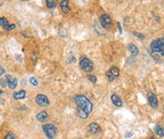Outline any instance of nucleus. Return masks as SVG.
<instances>
[{
    "instance_id": "obj_3",
    "label": "nucleus",
    "mask_w": 164,
    "mask_h": 139,
    "mask_svg": "<svg viewBox=\"0 0 164 139\" xmlns=\"http://www.w3.org/2000/svg\"><path fill=\"white\" fill-rule=\"evenodd\" d=\"M42 128H43V131H44L45 134L47 136V138H55L57 135V133H58V130H57L56 126H54L52 123L44 124L42 126Z\"/></svg>"
},
{
    "instance_id": "obj_25",
    "label": "nucleus",
    "mask_w": 164,
    "mask_h": 139,
    "mask_svg": "<svg viewBox=\"0 0 164 139\" xmlns=\"http://www.w3.org/2000/svg\"><path fill=\"white\" fill-rule=\"evenodd\" d=\"M4 73H5V70H4V68H2V67H0V77L3 75Z\"/></svg>"
},
{
    "instance_id": "obj_6",
    "label": "nucleus",
    "mask_w": 164,
    "mask_h": 139,
    "mask_svg": "<svg viewBox=\"0 0 164 139\" xmlns=\"http://www.w3.org/2000/svg\"><path fill=\"white\" fill-rule=\"evenodd\" d=\"M0 26L3 30L7 31H11L16 28V25L15 24L9 23L7 19L4 18V17H1L0 18Z\"/></svg>"
},
{
    "instance_id": "obj_5",
    "label": "nucleus",
    "mask_w": 164,
    "mask_h": 139,
    "mask_svg": "<svg viewBox=\"0 0 164 139\" xmlns=\"http://www.w3.org/2000/svg\"><path fill=\"white\" fill-rule=\"evenodd\" d=\"M99 22L103 28L105 30L110 29L113 26V20L108 14H102L99 18Z\"/></svg>"
},
{
    "instance_id": "obj_8",
    "label": "nucleus",
    "mask_w": 164,
    "mask_h": 139,
    "mask_svg": "<svg viewBox=\"0 0 164 139\" xmlns=\"http://www.w3.org/2000/svg\"><path fill=\"white\" fill-rule=\"evenodd\" d=\"M120 74V71H119L118 68L117 67H112L110 68L109 70L107 72L106 76L108 78V80L110 81H113V80H115Z\"/></svg>"
},
{
    "instance_id": "obj_10",
    "label": "nucleus",
    "mask_w": 164,
    "mask_h": 139,
    "mask_svg": "<svg viewBox=\"0 0 164 139\" xmlns=\"http://www.w3.org/2000/svg\"><path fill=\"white\" fill-rule=\"evenodd\" d=\"M6 80L7 86L10 89H15L17 86V79L15 77H12L10 75H6Z\"/></svg>"
},
{
    "instance_id": "obj_11",
    "label": "nucleus",
    "mask_w": 164,
    "mask_h": 139,
    "mask_svg": "<svg viewBox=\"0 0 164 139\" xmlns=\"http://www.w3.org/2000/svg\"><path fill=\"white\" fill-rule=\"evenodd\" d=\"M88 131L92 133L93 135H97L100 132V127L96 123H92L88 126Z\"/></svg>"
},
{
    "instance_id": "obj_27",
    "label": "nucleus",
    "mask_w": 164,
    "mask_h": 139,
    "mask_svg": "<svg viewBox=\"0 0 164 139\" xmlns=\"http://www.w3.org/2000/svg\"><path fill=\"white\" fill-rule=\"evenodd\" d=\"M21 1H23V2H24V1H28V0H21Z\"/></svg>"
},
{
    "instance_id": "obj_23",
    "label": "nucleus",
    "mask_w": 164,
    "mask_h": 139,
    "mask_svg": "<svg viewBox=\"0 0 164 139\" xmlns=\"http://www.w3.org/2000/svg\"><path fill=\"white\" fill-rule=\"evenodd\" d=\"M133 35H136V37H138V38H140V39H144V35H143V34H140V33H139V32L133 31Z\"/></svg>"
},
{
    "instance_id": "obj_15",
    "label": "nucleus",
    "mask_w": 164,
    "mask_h": 139,
    "mask_svg": "<svg viewBox=\"0 0 164 139\" xmlns=\"http://www.w3.org/2000/svg\"><path fill=\"white\" fill-rule=\"evenodd\" d=\"M26 92L25 90H21L19 92L13 93V98L15 100H22L26 97Z\"/></svg>"
},
{
    "instance_id": "obj_17",
    "label": "nucleus",
    "mask_w": 164,
    "mask_h": 139,
    "mask_svg": "<svg viewBox=\"0 0 164 139\" xmlns=\"http://www.w3.org/2000/svg\"><path fill=\"white\" fill-rule=\"evenodd\" d=\"M45 3L48 8L53 9V8H55L57 7V0H46Z\"/></svg>"
},
{
    "instance_id": "obj_20",
    "label": "nucleus",
    "mask_w": 164,
    "mask_h": 139,
    "mask_svg": "<svg viewBox=\"0 0 164 139\" xmlns=\"http://www.w3.org/2000/svg\"><path fill=\"white\" fill-rule=\"evenodd\" d=\"M87 78L92 82V83H96L97 82V77L95 75L93 74H88L87 75Z\"/></svg>"
},
{
    "instance_id": "obj_21",
    "label": "nucleus",
    "mask_w": 164,
    "mask_h": 139,
    "mask_svg": "<svg viewBox=\"0 0 164 139\" xmlns=\"http://www.w3.org/2000/svg\"><path fill=\"white\" fill-rule=\"evenodd\" d=\"M5 139H15L16 138V135L15 133H12V132H9L7 135L5 136Z\"/></svg>"
},
{
    "instance_id": "obj_7",
    "label": "nucleus",
    "mask_w": 164,
    "mask_h": 139,
    "mask_svg": "<svg viewBox=\"0 0 164 139\" xmlns=\"http://www.w3.org/2000/svg\"><path fill=\"white\" fill-rule=\"evenodd\" d=\"M35 103L40 106H48L49 105V100L44 94H38L35 96Z\"/></svg>"
},
{
    "instance_id": "obj_2",
    "label": "nucleus",
    "mask_w": 164,
    "mask_h": 139,
    "mask_svg": "<svg viewBox=\"0 0 164 139\" xmlns=\"http://www.w3.org/2000/svg\"><path fill=\"white\" fill-rule=\"evenodd\" d=\"M150 49L153 52H160L161 55L164 56V41L163 37L159 38L157 40H154L152 41L150 45Z\"/></svg>"
},
{
    "instance_id": "obj_24",
    "label": "nucleus",
    "mask_w": 164,
    "mask_h": 139,
    "mask_svg": "<svg viewBox=\"0 0 164 139\" xmlns=\"http://www.w3.org/2000/svg\"><path fill=\"white\" fill-rule=\"evenodd\" d=\"M117 27H118V30H119V32H120V34H122V29H121V24L120 22H117Z\"/></svg>"
},
{
    "instance_id": "obj_26",
    "label": "nucleus",
    "mask_w": 164,
    "mask_h": 139,
    "mask_svg": "<svg viewBox=\"0 0 164 139\" xmlns=\"http://www.w3.org/2000/svg\"><path fill=\"white\" fill-rule=\"evenodd\" d=\"M3 91L0 90V95H3Z\"/></svg>"
},
{
    "instance_id": "obj_19",
    "label": "nucleus",
    "mask_w": 164,
    "mask_h": 139,
    "mask_svg": "<svg viewBox=\"0 0 164 139\" xmlns=\"http://www.w3.org/2000/svg\"><path fill=\"white\" fill-rule=\"evenodd\" d=\"M30 83L32 86H34V87H37V86L39 85V81L37 80V78L34 77H32L30 78Z\"/></svg>"
},
{
    "instance_id": "obj_16",
    "label": "nucleus",
    "mask_w": 164,
    "mask_h": 139,
    "mask_svg": "<svg viewBox=\"0 0 164 139\" xmlns=\"http://www.w3.org/2000/svg\"><path fill=\"white\" fill-rule=\"evenodd\" d=\"M128 49L133 56H137L139 54V49L135 44H130L128 45Z\"/></svg>"
},
{
    "instance_id": "obj_14",
    "label": "nucleus",
    "mask_w": 164,
    "mask_h": 139,
    "mask_svg": "<svg viewBox=\"0 0 164 139\" xmlns=\"http://www.w3.org/2000/svg\"><path fill=\"white\" fill-rule=\"evenodd\" d=\"M35 117L40 122H44L49 118V115L45 110H43V111H40V113H38Z\"/></svg>"
},
{
    "instance_id": "obj_9",
    "label": "nucleus",
    "mask_w": 164,
    "mask_h": 139,
    "mask_svg": "<svg viewBox=\"0 0 164 139\" xmlns=\"http://www.w3.org/2000/svg\"><path fill=\"white\" fill-rule=\"evenodd\" d=\"M147 95L149 105L153 109H157L159 107V100H158L157 96L151 92H148Z\"/></svg>"
},
{
    "instance_id": "obj_12",
    "label": "nucleus",
    "mask_w": 164,
    "mask_h": 139,
    "mask_svg": "<svg viewBox=\"0 0 164 139\" xmlns=\"http://www.w3.org/2000/svg\"><path fill=\"white\" fill-rule=\"evenodd\" d=\"M111 100L113 101V104L116 105L117 107H121L122 106V101L117 94H113L111 96Z\"/></svg>"
},
{
    "instance_id": "obj_18",
    "label": "nucleus",
    "mask_w": 164,
    "mask_h": 139,
    "mask_svg": "<svg viewBox=\"0 0 164 139\" xmlns=\"http://www.w3.org/2000/svg\"><path fill=\"white\" fill-rule=\"evenodd\" d=\"M155 133L158 135V136H159V137H163V134H164V130H163V126H161V125H157L156 126V127H155Z\"/></svg>"
},
{
    "instance_id": "obj_4",
    "label": "nucleus",
    "mask_w": 164,
    "mask_h": 139,
    "mask_svg": "<svg viewBox=\"0 0 164 139\" xmlns=\"http://www.w3.org/2000/svg\"><path fill=\"white\" fill-rule=\"evenodd\" d=\"M80 68L85 73H91L94 70V64L90 58L83 57L80 61Z\"/></svg>"
},
{
    "instance_id": "obj_1",
    "label": "nucleus",
    "mask_w": 164,
    "mask_h": 139,
    "mask_svg": "<svg viewBox=\"0 0 164 139\" xmlns=\"http://www.w3.org/2000/svg\"><path fill=\"white\" fill-rule=\"evenodd\" d=\"M74 102L77 106V115L81 119H87L93 110V104L84 95H77L74 97Z\"/></svg>"
},
{
    "instance_id": "obj_22",
    "label": "nucleus",
    "mask_w": 164,
    "mask_h": 139,
    "mask_svg": "<svg viewBox=\"0 0 164 139\" xmlns=\"http://www.w3.org/2000/svg\"><path fill=\"white\" fill-rule=\"evenodd\" d=\"M0 86L3 88H5L7 86V80L6 79H3V78H1L0 79Z\"/></svg>"
},
{
    "instance_id": "obj_13",
    "label": "nucleus",
    "mask_w": 164,
    "mask_h": 139,
    "mask_svg": "<svg viewBox=\"0 0 164 139\" xmlns=\"http://www.w3.org/2000/svg\"><path fill=\"white\" fill-rule=\"evenodd\" d=\"M60 6H61V8H62V11L64 13H68L70 12L69 0H61Z\"/></svg>"
}]
</instances>
